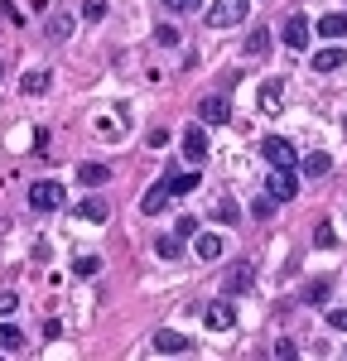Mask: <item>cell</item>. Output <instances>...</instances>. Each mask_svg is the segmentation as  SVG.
Listing matches in <instances>:
<instances>
[{
    "label": "cell",
    "mask_w": 347,
    "mask_h": 361,
    "mask_svg": "<svg viewBox=\"0 0 347 361\" xmlns=\"http://www.w3.org/2000/svg\"><path fill=\"white\" fill-rule=\"evenodd\" d=\"M246 10H251V0H212V10H207V25L212 29H231L246 20Z\"/></svg>",
    "instance_id": "cell-1"
},
{
    "label": "cell",
    "mask_w": 347,
    "mask_h": 361,
    "mask_svg": "<svg viewBox=\"0 0 347 361\" xmlns=\"http://www.w3.org/2000/svg\"><path fill=\"white\" fill-rule=\"evenodd\" d=\"M265 193L275 197V202H289V197L299 193V173H294V169H270V178H265Z\"/></svg>",
    "instance_id": "cell-2"
},
{
    "label": "cell",
    "mask_w": 347,
    "mask_h": 361,
    "mask_svg": "<svg viewBox=\"0 0 347 361\" xmlns=\"http://www.w3.org/2000/svg\"><path fill=\"white\" fill-rule=\"evenodd\" d=\"M58 202H63V183H54V178H39V183L29 188V207H34V212H54Z\"/></svg>",
    "instance_id": "cell-3"
},
{
    "label": "cell",
    "mask_w": 347,
    "mask_h": 361,
    "mask_svg": "<svg viewBox=\"0 0 347 361\" xmlns=\"http://www.w3.org/2000/svg\"><path fill=\"white\" fill-rule=\"evenodd\" d=\"M260 154H265L270 169H294V145H289L285 135H270L265 145H260Z\"/></svg>",
    "instance_id": "cell-4"
},
{
    "label": "cell",
    "mask_w": 347,
    "mask_h": 361,
    "mask_svg": "<svg viewBox=\"0 0 347 361\" xmlns=\"http://www.w3.org/2000/svg\"><path fill=\"white\" fill-rule=\"evenodd\" d=\"M198 121H207V126H231V102L227 97H202Z\"/></svg>",
    "instance_id": "cell-5"
},
{
    "label": "cell",
    "mask_w": 347,
    "mask_h": 361,
    "mask_svg": "<svg viewBox=\"0 0 347 361\" xmlns=\"http://www.w3.org/2000/svg\"><path fill=\"white\" fill-rule=\"evenodd\" d=\"M251 275H256V270H251V260H236L227 275H222V289H227V299L246 294V289H251Z\"/></svg>",
    "instance_id": "cell-6"
},
{
    "label": "cell",
    "mask_w": 347,
    "mask_h": 361,
    "mask_svg": "<svg viewBox=\"0 0 347 361\" xmlns=\"http://www.w3.org/2000/svg\"><path fill=\"white\" fill-rule=\"evenodd\" d=\"M202 323H207L212 333H227L231 323H236V308H231L227 299H217V304H207V308H202Z\"/></svg>",
    "instance_id": "cell-7"
},
{
    "label": "cell",
    "mask_w": 347,
    "mask_h": 361,
    "mask_svg": "<svg viewBox=\"0 0 347 361\" xmlns=\"http://www.w3.org/2000/svg\"><path fill=\"white\" fill-rule=\"evenodd\" d=\"M183 159H188V164H202V159H207V130H202V126H188V130H183Z\"/></svg>",
    "instance_id": "cell-8"
},
{
    "label": "cell",
    "mask_w": 347,
    "mask_h": 361,
    "mask_svg": "<svg viewBox=\"0 0 347 361\" xmlns=\"http://www.w3.org/2000/svg\"><path fill=\"white\" fill-rule=\"evenodd\" d=\"M169 178H164V183H154V188H145V197H140V212L145 217H154V212H164V207H169Z\"/></svg>",
    "instance_id": "cell-9"
},
{
    "label": "cell",
    "mask_w": 347,
    "mask_h": 361,
    "mask_svg": "<svg viewBox=\"0 0 347 361\" xmlns=\"http://www.w3.org/2000/svg\"><path fill=\"white\" fill-rule=\"evenodd\" d=\"M285 49H299V54L309 49V20L304 15H289L285 20Z\"/></svg>",
    "instance_id": "cell-10"
},
{
    "label": "cell",
    "mask_w": 347,
    "mask_h": 361,
    "mask_svg": "<svg viewBox=\"0 0 347 361\" xmlns=\"http://www.w3.org/2000/svg\"><path fill=\"white\" fill-rule=\"evenodd\" d=\"M280 106H285V82L280 78L260 82V111H280Z\"/></svg>",
    "instance_id": "cell-11"
},
{
    "label": "cell",
    "mask_w": 347,
    "mask_h": 361,
    "mask_svg": "<svg viewBox=\"0 0 347 361\" xmlns=\"http://www.w3.org/2000/svg\"><path fill=\"white\" fill-rule=\"evenodd\" d=\"M294 164H299V173H304V178H323V173L333 169V159H328L323 149H314V154H304V159H294Z\"/></svg>",
    "instance_id": "cell-12"
},
{
    "label": "cell",
    "mask_w": 347,
    "mask_h": 361,
    "mask_svg": "<svg viewBox=\"0 0 347 361\" xmlns=\"http://www.w3.org/2000/svg\"><path fill=\"white\" fill-rule=\"evenodd\" d=\"M193 250H198V260H217L222 255V231H198Z\"/></svg>",
    "instance_id": "cell-13"
},
{
    "label": "cell",
    "mask_w": 347,
    "mask_h": 361,
    "mask_svg": "<svg viewBox=\"0 0 347 361\" xmlns=\"http://www.w3.org/2000/svg\"><path fill=\"white\" fill-rule=\"evenodd\" d=\"M347 63V49H318L314 54V73H338Z\"/></svg>",
    "instance_id": "cell-14"
},
{
    "label": "cell",
    "mask_w": 347,
    "mask_h": 361,
    "mask_svg": "<svg viewBox=\"0 0 347 361\" xmlns=\"http://www.w3.org/2000/svg\"><path fill=\"white\" fill-rule=\"evenodd\" d=\"M154 352H188V337L174 333V328H159L154 333Z\"/></svg>",
    "instance_id": "cell-15"
},
{
    "label": "cell",
    "mask_w": 347,
    "mask_h": 361,
    "mask_svg": "<svg viewBox=\"0 0 347 361\" xmlns=\"http://www.w3.org/2000/svg\"><path fill=\"white\" fill-rule=\"evenodd\" d=\"M318 34H323V39H343V34H347V15H343V10L323 15V20H318Z\"/></svg>",
    "instance_id": "cell-16"
},
{
    "label": "cell",
    "mask_w": 347,
    "mask_h": 361,
    "mask_svg": "<svg viewBox=\"0 0 347 361\" xmlns=\"http://www.w3.org/2000/svg\"><path fill=\"white\" fill-rule=\"evenodd\" d=\"M49 82H54V78L34 68V73H25V78H20V92H25V97H44V92H49Z\"/></svg>",
    "instance_id": "cell-17"
},
{
    "label": "cell",
    "mask_w": 347,
    "mask_h": 361,
    "mask_svg": "<svg viewBox=\"0 0 347 361\" xmlns=\"http://www.w3.org/2000/svg\"><path fill=\"white\" fill-rule=\"evenodd\" d=\"M78 178H83L87 188H102V183L111 178V169L106 164H78Z\"/></svg>",
    "instance_id": "cell-18"
},
{
    "label": "cell",
    "mask_w": 347,
    "mask_h": 361,
    "mask_svg": "<svg viewBox=\"0 0 347 361\" xmlns=\"http://www.w3.org/2000/svg\"><path fill=\"white\" fill-rule=\"evenodd\" d=\"M73 25H78V20H73V15H68V10H58L54 20H49V39H54V44H63V39H68V34H73Z\"/></svg>",
    "instance_id": "cell-19"
},
{
    "label": "cell",
    "mask_w": 347,
    "mask_h": 361,
    "mask_svg": "<svg viewBox=\"0 0 347 361\" xmlns=\"http://www.w3.org/2000/svg\"><path fill=\"white\" fill-rule=\"evenodd\" d=\"M20 347H25V333H20L15 323L0 318V352H20Z\"/></svg>",
    "instance_id": "cell-20"
},
{
    "label": "cell",
    "mask_w": 347,
    "mask_h": 361,
    "mask_svg": "<svg viewBox=\"0 0 347 361\" xmlns=\"http://www.w3.org/2000/svg\"><path fill=\"white\" fill-rule=\"evenodd\" d=\"M154 255H159V260H178V255H183V236H159V241H154Z\"/></svg>",
    "instance_id": "cell-21"
},
{
    "label": "cell",
    "mask_w": 347,
    "mask_h": 361,
    "mask_svg": "<svg viewBox=\"0 0 347 361\" xmlns=\"http://www.w3.org/2000/svg\"><path fill=\"white\" fill-rule=\"evenodd\" d=\"M198 188V169H188V173H174L169 178V193H178V197H188Z\"/></svg>",
    "instance_id": "cell-22"
},
{
    "label": "cell",
    "mask_w": 347,
    "mask_h": 361,
    "mask_svg": "<svg viewBox=\"0 0 347 361\" xmlns=\"http://www.w3.org/2000/svg\"><path fill=\"white\" fill-rule=\"evenodd\" d=\"M78 217H87V222H106V217H111V207L92 197V202H78Z\"/></svg>",
    "instance_id": "cell-23"
},
{
    "label": "cell",
    "mask_w": 347,
    "mask_h": 361,
    "mask_svg": "<svg viewBox=\"0 0 347 361\" xmlns=\"http://www.w3.org/2000/svg\"><path fill=\"white\" fill-rule=\"evenodd\" d=\"M328 294H333V284H328V279H309V284H304V304H323Z\"/></svg>",
    "instance_id": "cell-24"
},
{
    "label": "cell",
    "mask_w": 347,
    "mask_h": 361,
    "mask_svg": "<svg viewBox=\"0 0 347 361\" xmlns=\"http://www.w3.org/2000/svg\"><path fill=\"white\" fill-rule=\"evenodd\" d=\"M236 212H241V207H236L231 197H217V202H212V222H236Z\"/></svg>",
    "instance_id": "cell-25"
},
{
    "label": "cell",
    "mask_w": 347,
    "mask_h": 361,
    "mask_svg": "<svg viewBox=\"0 0 347 361\" xmlns=\"http://www.w3.org/2000/svg\"><path fill=\"white\" fill-rule=\"evenodd\" d=\"M265 49H270V29H256V34L246 39V54H251V58H260Z\"/></svg>",
    "instance_id": "cell-26"
},
{
    "label": "cell",
    "mask_w": 347,
    "mask_h": 361,
    "mask_svg": "<svg viewBox=\"0 0 347 361\" xmlns=\"http://www.w3.org/2000/svg\"><path fill=\"white\" fill-rule=\"evenodd\" d=\"M83 20H87V25L106 20V0H87V5H83Z\"/></svg>",
    "instance_id": "cell-27"
},
{
    "label": "cell",
    "mask_w": 347,
    "mask_h": 361,
    "mask_svg": "<svg viewBox=\"0 0 347 361\" xmlns=\"http://www.w3.org/2000/svg\"><path fill=\"white\" fill-rule=\"evenodd\" d=\"M97 270H102L97 255H78V260H73V275H97Z\"/></svg>",
    "instance_id": "cell-28"
},
{
    "label": "cell",
    "mask_w": 347,
    "mask_h": 361,
    "mask_svg": "<svg viewBox=\"0 0 347 361\" xmlns=\"http://www.w3.org/2000/svg\"><path fill=\"white\" fill-rule=\"evenodd\" d=\"M314 246H323V250H333V246H338V236H333V226H328V222H318V231H314Z\"/></svg>",
    "instance_id": "cell-29"
},
{
    "label": "cell",
    "mask_w": 347,
    "mask_h": 361,
    "mask_svg": "<svg viewBox=\"0 0 347 361\" xmlns=\"http://www.w3.org/2000/svg\"><path fill=\"white\" fill-rule=\"evenodd\" d=\"M164 10H178V15H193V10H202V0H164Z\"/></svg>",
    "instance_id": "cell-30"
},
{
    "label": "cell",
    "mask_w": 347,
    "mask_h": 361,
    "mask_svg": "<svg viewBox=\"0 0 347 361\" xmlns=\"http://www.w3.org/2000/svg\"><path fill=\"white\" fill-rule=\"evenodd\" d=\"M154 39H159L164 49H174V44H178V29H174V25H159V29H154Z\"/></svg>",
    "instance_id": "cell-31"
},
{
    "label": "cell",
    "mask_w": 347,
    "mask_h": 361,
    "mask_svg": "<svg viewBox=\"0 0 347 361\" xmlns=\"http://www.w3.org/2000/svg\"><path fill=\"white\" fill-rule=\"evenodd\" d=\"M251 212H256L260 222H270V212H275V197L265 193V197H260V202H256V207H251Z\"/></svg>",
    "instance_id": "cell-32"
},
{
    "label": "cell",
    "mask_w": 347,
    "mask_h": 361,
    "mask_svg": "<svg viewBox=\"0 0 347 361\" xmlns=\"http://www.w3.org/2000/svg\"><path fill=\"white\" fill-rule=\"evenodd\" d=\"M15 308H20V299H15V294H10V289H0V318H10V313H15Z\"/></svg>",
    "instance_id": "cell-33"
},
{
    "label": "cell",
    "mask_w": 347,
    "mask_h": 361,
    "mask_svg": "<svg viewBox=\"0 0 347 361\" xmlns=\"http://www.w3.org/2000/svg\"><path fill=\"white\" fill-rule=\"evenodd\" d=\"M193 231H198V217H178V231H174V236H183V241H188Z\"/></svg>",
    "instance_id": "cell-34"
},
{
    "label": "cell",
    "mask_w": 347,
    "mask_h": 361,
    "mask_svg": "<svg viewBox=\"0 0 347 361\" xmlns=\"http://www.w3.org/2000/svg\"><path fill=\"white\" fill-rule=\"evenodd\" d=\"M328 328H338V333H347V308H333V313H328Z\"/></svg>",
    "instance_id": "cell-35"
},
{
    "label": "cell",
    "mask_w": 347,
    "mask_h": 361,
    "mask_svg": "<svg viewBox=\"0 0 347 361\" xmlns=\"http://www.w3.org/2000/svg\"><path fill=\"white\" fill-rule=\"evenodd\" d=\"M275 357H280V361L294 357V342H289V337H280V342H275Z\"/></svg>",
    "instance_id": "cell-36"
},
{
    "label": "cell",
    "mask_w": 347,
    "mask_h": 361,
    "mask_svg": "<svg viewBox=\"0 0 347 361\" xmlns=\"http://www.w3.org/2000/svg\"><path fill=\"white\" fill-rule=\"evenodd\" d=\"M150 145H154V149H164V145H169V130H164V126H159V130H150Z\"/></svg>",
    "instance_id": "cell-37"
},
{
    "label": "cell",
    "mask_w": 347,
    "mask_h": 361,
    "mask_svg": "<svg viewBox=\"0 0 347 361\" xmlns=\"http://www.w3.org/2000/svg\"><path fill=\"white\" fill-rule=\"evenodd\" d=\"M0 10H5V15H10V20H15V25H25V15H20V10H15V5H10V0H0Z\"/></svg>",
    "instance_id": "cell-38"
},
{
    "label": "cell",
    "mask_w": 347,
    "mask_h": 361,
    "mask_svg": "<svg viewBox=\"0 0 347 361\" xmlns=\"http://www.w3.org/2000/svg\"><path fill=\"white\" fill-rule=\"evenodd\" d=\"M0 78H5V63H0Z\"/></svg>",
    "instance_id": "cell-39"
}]
</instances>
